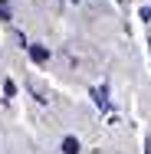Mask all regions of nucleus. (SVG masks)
<instances>
[{
    "mask_svg": "<svg viewBox=\"0 0 151 154\" xmlns=\"http://www.w3.org/2000/svg\"><path fill=\"white\" fill-rule=\"evenodd\" d=\"M62 154H79L82 151V148H79V141H76V138H72V134H66V138H62Z\"/></svg>",
    "mask_w": 151,
    "mask_h": 154,
    "instance_id": "2",
    "label": "nucleus"
},
{
    "mask_svg": "<svg viewBox=\"0 0 151 154\" xmlns=\"http://www.w3.org/2000/svg\"><path fill=\"white\" fill-rule=\"evenodd\" d=\"M3 95H7V98H13V95H17V85H13V82H10V79H7V82H3Z\"/></svg>",
    "mask_w": 151,
    "mask_h": 154,
    "instance_id": "4",
    "label": "nucleus"
},
{
    "mask_svg": "<svg viewBox=\"0 0 151 154\" xmlns=\"http://www.w3.org/2000/svg\"><path fill=\"white\" fill-rule=\"evenodd\" d=\"M0 20H10V3L0 0Z\"/></svg>",
    "mask_w": 151,
    "mask_h": 154,
    "instance_id": "5",
    "label": "nucleus"
},
{
    "mask_svg": "<svg viewBox=\"0 0 151 154\" xmlns=\"http://www.w3.org/2000/svg\"><path fill=\"white\" fill-rule=\"evenodd\" d=\"M30 49V59L36 62V66H43V62H49V49L46 46H39V43H33V46H27Z\"/></svg>",
    "mask_w": 151,
    "mask_h": 154,
    "instance_id": "1",
    "label": "nucleus"
},
{
    "mask_svg": "<svg viewBox=\"0 0 151 154\" xmlns=\"http://www.w3.org/2000/svg\"><path fill=\"white\" fill-rule=\"evenodd\" d=\"M92 98H95V105L102 108V112H109L112 105H109V98H105V89H92Z\"/></svg>",
    "mask_w": 151,
    "mask_h": 154,
    "instance_id": "3",
    "label": "nucleus"
}]
</instances>
